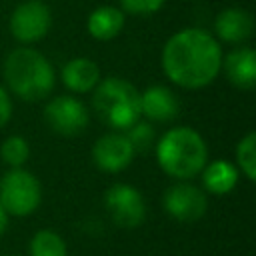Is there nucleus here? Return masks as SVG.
Instances as JSON below:
<instances>
[{
	"label": "nucleus",
	"instance_id": "obj_17",
	"mask_svg": "<svg viewBox=\"0 0 256 256\" xmlns=\"http://www.w3.org/2000/svg\"><path fill=\"white\" fill-rule=\"evenodd\" d=\"M28 256H68V246L56 230L42 228L30 238Z\"/></svg>",
	"mask_w": 256,
	"mask_h": 256
},
{
	"label": "nucleus",
	"instance_id": "obj_12",
	"mask_svg": "<svg viewBox=\"0 0 256 256\" xmlns=\"http://www.w3.org/2000/svg\"><path fill=\"white\" fill-rule=\"evenodd\" d=\"M178 110L180 102L168 86L154 84L140 92V116L148 122H172L178 116Z\"/></svg>",
	"mask_w": 256,
	"mask_h": 256
},
{
	"label": "nucleus",
	"instance_id": "obj_18",
	"mask_svg": "<svg viewBox=\"0 0 256 256\" xmlns=\"http://www.w3.org/2000/svg\"><path fill=\"white\" fill-rule=\"evenodd\" d=\"M234 158H236L238 172L246 176V180L254 182L256 180V134L254 132H248L238 140Z\"/></svg>",
	"mask_w": 256,
	"mask_h": 256
},
{
	"label": "nucleus",
	"instance_id": "obj_9",
	"mask_svg": "<svg viewBox=\"0 0 256 256\" xmlns=\"http://www.w3.org/2000/svg\"><path fill=\"white\" fill-rule=\"evenodd\" d=\"M52 26V12L42 0H24L10 14V34L20 44H34L42 40Z\"/></svg>",
	"mask_w": 256,
	"mask_h": 256
},
{
	"label": "nucleus",
	"instance_id": "obj_15",
	"mask_svg": "<svg viewBox=\"0 0 256 256\" xmlns=\"http://www.w3.org/2000/svg\"><path fill=\"white\" fill-rule=\"evenodd\" d=\"M124 24H126V14L122 12V8L104 4L94 8L88 14L86 30L94 40L108 42V40H114L124 30Z\"/></svg>",
	"mask_w": 256,
	"mask_h": 256
},
{
	"label": "nucleus",
	"instance_id": "obj_2",
	"mask_svg": "<svg viewBox=\"0 0 256 256\" xmlns=\"http://www.w3.org/2000/svg\"><path fill=\"white\" fill-rule=\"evenodd\" d=\"M154 154L160 170L174 180H192L208 162L206 140L190 126L168 128L154 142Z\"/></svg>",
	"mask_w": 256,
	"mask_h": 256
},
{
	"label": "nucleus",
	"instance_id": "obj_10",
	"mask_svg": "<svg viewBox=\"0 0 256 256\" xmlns=\"http://www.w3.org/2000/svg\"><path fill=\"white\" fill-rule=\"evenodd\" d=\"M134 156L136 152L130 146L128 138L124 136V132H116V130L106 132L92 146V160L96 168H100L106 174H118L126 170L132 164Z\"/></svg>",
	"mask_w": 256,
	"mask_h": 256
},
{
	"label": "nucleus",
	"instance_id": "obj_16",
	"mask_svg": "<svg viewBox=\"0 0 256 256\" xmlns=\"http://www.w3.org/2000/svg\"><path fill=\"white\" fill-rule=\"evenodd\" d=\"M202 178V190L214 196H224L230 194L240 178V172L236 168V164L228 162V160H212L206 162V166L202 168V172L198 174Z\"/></svg>",
	"mask_w": 256,
	"mask_h": 256
},
{
	"label": "nucleus",
	"instance_id": "obj_21",
	"mask_svg": "<svg viewBox=\"0 0 256 256\" xmlns=\"http://www.w3.org/2000/svg\"><path fill=\"white\" fill-rule=\"evenodd\" d=\"M120 8L124 14H134V16H150L158 12L166 0H118Z\"/></svg>",
	"mask_w": 256,
	"mask_h": 256
},
{
	"label": "nucleus",
	"instance_id": "obj_11",
	"mask_svg": "<svg viewBox=\"0 0 256 256\" xmlns=\"http://www.w3.org/2000/svg\"><path fill=\"white\" fill-rule=\"evenodd\" d=\"M254 32V18L244 8H224L216 14L214 20V38L222 44H244Z\"/></svg>",
	"mask_w": 256,
	"mask_h": 256
},
{
	"label": "nucleus",
	"instance_id": "obj_13",
	"mask_svg": "<svg viewBox=\"0 0 256 256\" xmlns=\"http://www.w3.org/2000/svg\"><path fill=\"white\" fill-rule=\"evenodd\" d=\"M222 70L228 82L240 90H252L256 86V54L250 46H236L222 56Z\"/></svg>",
	"mask_w": 256,
	"mask_h": 256
},
{
	"label": "nucleus",
	"instance_id": "obj_20",
	"mask_svg": "<svg viewBox=\"0 0 256 256\" xmlns=\"http://www.w3.org/2000/svg\"><path fill=\"white\" fill-rule=\"evenodd\" d=\"M124 136L128 138V142H130V146L134 148L136 154L148 152L150 148H154V142H156L154 126L148 120H136L132 126H128L124 130Z\"/></svg>",
	"mask_w": 256,
	"mask_h": 256
},
{
	"label": "nucleus",
	"instance_id": "obj_7",
	"mask_svg": "<svg viewBox=\"0 0 256 256\" xmlns=\"http://www.w3.org/2000/svg\"><path fill=\"white\" fill-rule=\"evenodd\" d=\"M104 208L118 228H138L146 220V202L138 188L126 182L112 184L104 192Z\"/></svg>",
	"mask_w": 256,
	"mask_h": 256
},
{
	"label": "nucleus",
	"instance_id": "obj_22",
	"mask_svg": "<svg viewBox=\"0 0 256 256\" xmlns=\"http://www.w3.org/2000/svg\"><path fill=\"white\" fill-rule=\"evenodd\" d=\"M12 116V98H10V92L0 86V128H4L8 124Z\"/></svg>",
	"mask_w": 256,
	"mask_h": 256
},
{
	"label": "nucleus",
	"instance_id": "obj_14",
	"mask_svg": "<svg viewBox=\"0 0 256 256\" xmlns=\"http://www.w3.org/2000/svg\"><path fill=\"white\" fill-rule=\"evenodd\" d=\"M62 84L70 90V94H88L102 80L100 68L92 58L76 56L70 58L60 70Z\"/></svg>",
	"mask_w": 256,
	"mask_h": 256
},
{
	"label": "nucleus",
	"instance_id": "obj_5",
	"mask_svg": "<svg viewBox=\"0 0 256 256\" xmlns=\"http://www.w3.org/2000/svg\"><path fill=\"white\" fill-rule=\"evenodd\" d=\"M42 202V184L26 168H10L0 178V204L8 216L24 218L38 210Z\"/></svg>",
	"mask_w": 256,
	"mask_h": 256
},
{
	"label": "nucleus",
	"instance_id": "obj_8",
	"mask_svg": "<svg viewBox=\"0 0 256 256\" xmlns=\"http://www.w3.org/2000/svg\"><path fill=\"white\" fill-rule=\"evenodd\" d=\"M164 212L176 222H198L208 210L206 192L190 180H176L162 196Z\"/></svg>",
	"mask_w": 256,
	"mask_h": 256
},
{
	"label": "nucleus",
	"instance_id": "obj_3",
	"mask_svg": "<svg viewBox=\"0 0 256 256\" xmlns=\"http://www.w3.org/2000/svg\"><path fill=\"white\" fill-rule=\"evenodd\" d=\"M4 80L8 92L24 102L44 100L56 84L50 60L30 46L14 48L4 60Z\"/></svg>",
	"mask_w": 256,
	"mask_h": 256
},
{
	"label": "nucleus",
	"instance_id": "obj_6",
	"mask_svg": "<svg viewBox=\"0 0 256 256\" xmlns=\"http://www.w3.org/2000/svg\"><path fill=\"white\" fill-rule=\"evenodd\" d=\"M44 122L48 128L60 136H78L90 124V112L86 104L74 94H60L46 102Z\"/></svg>",
	"mask_w": 256,
	"mask_h": 256
},
{
	"label": "nucleus",
	"instance_id": "obj_1",
	"mask_svg": "<svg viewBox=\"0 0 256 256\" xmlns=\"http://www.w3.org/2000/svg\"><path fill=\"white\" fill-rule=\"evenodd\" d=\"M222 46L202 28L174 32L162 48L160 64L170 82L186 90H200L212 84L222 72Z\"/></svg>",
	"mask_w": 256,
	"mask_h": 256
},
{
	"label": "nucleus",
	"instance_id": "obj_4",
	"mask_svg": "<svg viewBox=\"0 0 256 256\" xmlns=\"http://www.w3.org/2000/svg\"><path fill=\"white\" fill-rule=\"evenodd\" d=\"M92 106L106 126L124 132L140 120V92L124 78L110 76L96 84L92 90Z\"/></svg>",
	"mask_w": 256,
	"mask_h": 256
},
{
	"label": "nucleus",
	"instance_id": "obj_19",
	"mask_svg": "<svg viewBox=\"0 0 256 256\" xmlns=\"http://www.w3.org/2000/svg\"><path fill=\"white\" fill-rule=\"evenodd\" d=\"M0 158L10 168H24L30 158V144L24 136L12 134L0 144Z\"/></svg>",
	"mask_w": 256,
	"mask_h": 256
},
{
	"label": "nucleus",
	"instance_id": "obj_23",
	"mask_svg": "<svg viewBox=\"0 0 256 256\" xmlns=\"http://www.w3.org/2000/svg\"><path fill=\"white\" fill-rule=\"evenodd\" d=\"M8 222H10V216H8V212H6V210L2 208V204H0V236L6 232Z\"/></svg>",
	"mask_w": 256,
	"mask_h": 256
}]
</instances>
